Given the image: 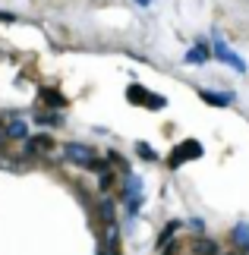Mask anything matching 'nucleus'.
<instances>
[{"instance_id": "f257e3e1", "label": "nucleus", "mask_w": 249, "mask_h": 255, "mask_svg": "<svg viewBox=\"0 0 249 255\" xmlns=\"http://www.w3.org/2000/svg\"><path fill=\"white\" fill-rule=\"evenodd\" d=\"M63 154L73 164H79V167H98V154L88 148V145H82V142H66L63 145Z\"/></svg>"}, {"instance_id": "f03ea898", "label": "nucleus", "mask_w": 249, "mask_h": 255, "mask_svg": "<svg viewBox=\"0 0 249 255\" xmlns=\"http://www.w3.org/2000/svg\"><path fill=\"white\" fill-rule=\"evenodd\" d=\"M202 145H199L196 139H186V142H180V145H177V148H174V154H171V158H167V161H171L174 164V167H180V164H186V161H196V158H202Z\"/></svg>"}, {"instance_id": "7ed1b4c3", "label": "nucleus", "mask_w": 249, "mask_h": 255, "mask_svg": "<svg viewBox=\"0 0 249 255\" xmlns=\"http://www.w3.org/2000/svg\"><path fill=\"white\" fill-rule=\"evenodd\" d=\"M215 57H218L221 63H227L231 70H237V73H246V63H243L240 57H237V54L231 51V47H227V44L221 41V38H215Z\"/></svg>"}, {"instance_id": "20e7f679", "label": "nucleus", "mask_w": 249, "mask_h": 255, "mask_svg": "<svg viewBox=\"0 0 249 255\" xmlns=\"http://www.w3.org/2000/svg\"><path fill=\"white\" fill-rule=\"evenodd\" d=\"M126 98H129V101H142V104H148V111H161V107H164V98H161V95H152V92H145V88H139V85L129 88Z\"/></svg>"}, {"instance_id": "39448f33", "label": "nucleus", "mask_w": 249, "mask_h": 255, "mask_svg": "<svg viewBox=\"0 0 249 255\" xmlns=\"http://www.w3.org/2000/svg\"><path fill=\"white\" fill-rule=\"evenodd\" d=\"M193 255H221V246L208 237H196L193 240Z\"/></svg>"}, {"instance_id": "423d86ee", "label": "nucleus", "mask_w": 249, "mask_h": 255, "mask_svg": "<svg viewBox=\"0 0 249 255\" xmlns=\"http://www.w3.org/2000/svg\"><path fill=\"white\" fill-rule=\"evenodd\" d=\"M123 195H126V202H129V211H136L139 208V180H136V176H129V180H126Z\"/></svg>"}, {"instance_id": "0eeeda50", "label": "nucleus", "mask_w": 249, "mask_h": 255, "mask_svg": "<svg viewBox=\"0 0 249 255\" xmlns=\"http://www.w3.org/2000/svg\"><path fill=\"white\" fill-rule=\"evenodd\" d=\"M183 60H186V63H196V66H199V63H205V60H208V47H205V44H193V47L186 51Z\"/></svg>"}, {"instance_id": "6e6552de", "label": "nucleus", "mask_w": 249, "mask_h": 255, "mask_svg": "<svg viewBox=\"0 0 249 255\" xmlns=\"http://www.w3.org/2000/svg\"><path fill=\"white\" fill-rule=\"evenodd\" d=\"M231 240H234L240 249H246V252H249V224H237L234 233H231Z\"/></svg>"}, {"instance_id": "1a4fd4ad", "label": "nucleus", "mask_w": 249, "mask_h": 255, "mask_svg": "<svg viewBox=\"0 0 249 255\" xmlns=\"http://www.w3.org/2000/svg\"><path fill=\"white\" fill-rule=\"evenodd\" d=\"M202 101L215 104V107H227L234 101V95H221V92H202Z\"/></svg>"}, {"instance_id": "9d476101", "label": "nucleus", "mask_w": 249, "mask_h": 255, "mask_svg": "<svg viewBox=\"0 0 249 255\" xmlns=\"http://www.w3.org/2000/svg\"><path fill=\"white\" fill-rule=\"evenodd\" d=\"M47 148H51V135H35V139L28 142V148H25V154H28V158H32L35 151H47Z\"/></svg>"}, {"instance_id": "9b49d317", "label": "nucleus", "mask_w": 249, "mask_h": 255, "mask_svg": "<svg viewBox=\"0 0 249 255\" xmlns=\"http://www.w3.org/2000/svg\"><path fill=\"white\" fill-rule=\"evenodd\" d=\"M3 129H6V139H25L28 135V126L22 120H13L9 126H3Z\"/></svg>"}, {"instance_id": "f8f14e48", "label": "nucleus", "mask_w": 249, "mask_h": 255, "mask_svg": "<svg viewBox=\"0 0 249 255\" xmlns=\"http://www.w3.org/2000/svg\"><path fill=\"white\" fill-rule=\"evenodd\" d=\"M136 151L142 154L145 161H155V158H158V154H155V148H152V145H145V142H139V145H136Z\"/></svg>"}, {"instance_id": "ddd939ff", "label": "nucleus", "mask_w": 249, "mask_h": 255, "mask_svg": "<svg viewBox=\"0 0 249 255\" xmlns=\"http://www.w3.org/2000/svg\"><path fill=\"white\" fill-rule=\"evenodd\" d=\"M38 123H41V126H57L60 117H57V114H38Z\"/></svg>"}, {"instance_id": "4468645a", "label": "nucleus", "mask_w": 249, "mask_h": 255, "mask_svg": "<svg viewBox=\"0 0 249 255\" xmlns=\"http://www.w3.org/2000/svg\"><path fill=\"white\" fill-rule=\"evenodd\" d=\"M6 142V129H3V126H0V145H3Z\"/></svg>"}, {"instance_id": "2eb2a0df", "label": "nucleus", "mask_w": 249, "mask_h": 255, "mask_svg": "<svg viewBox=\"0 0 249 255\" xmlns=\"http://www.w3.org/2000/svg\"><path fill=\"white\" fill-rule=\"evenodd\" d=\"M0 19H3V22H13V16H9V13H0Z\"/></svg>"}, {"instance_id": "dca6fc26", "label": "nucleus", "mask_w": 249, "mask_h": 255, "mask_svg": "<svg viewBox=\"0 0 249 255\" xmlns=\"http://www.w3.org/2000/svg\"><path fill=\"white\" fill-rule=\"evenodd\" d=\"M136 3H139V6H152V0H136Z\"/></svg>"}]
</instances>
